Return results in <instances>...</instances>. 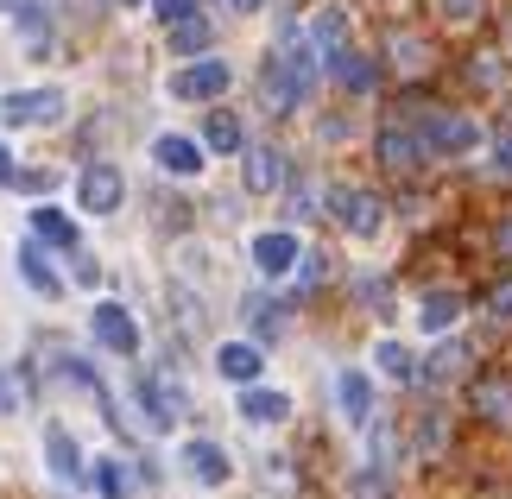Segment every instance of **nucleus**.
<instances>
[{"label":"nucleus","instance_id":"c9c22d12","mask_svg":"<svg viewBox=\"0 0 512 499\" xmlns=\"http://www.w3.org/2000/svg\"><path fill=\"white\" fill-rule=\"evenodd\" d=\"M392 57H399L405 70H418L424 64V45H418V38H405V32H392Z\"/></svg>","mask_w":512,"mask_h":499},{"label":"nucleus","instance_id":"f3484780","mask_svg":"<svg viewBox=\"0 0 512 499\" xmlns=\"http://www.w3.org/2000/svg\"><path fill=\"white\" fill-rule=\"evenodd\" d=\"M247 417V424H260V430H272V424H285L291 417V398L285 392H272V386H241V405H234Z\"/></svg>","mask_w":512,"mask_h":499},{"label":"nucleus","instance_id":"c85d7f7f","mask_svg":"<svg viewBox=\"0 0 512 499\" xmlns=\"http://www.w3.org/2000/svg\"><path fill=\"white\" fill-rule=\"evenodd\" d=\"M209 45V19H184V26H171V51L177 57H196Z\"/></svg>","mask_w":512,"mask_h":499},{"label":"nucleus","instance_id":"0eeeda50","mask_svg":"<svg viewBox=\"0 0 512 499\" xmlns=\"http://www.w3.org/2000/svg\"><path fill=\"white\" fill-rule=\"evenodd\" d=\"M89 329H95V342H102L108 354H121V361L140 354V323H133L127 304H95L89 310Z\"/></svg>","mask_w":512,"mask_h":499},{"label":"nucleus","instance_id":"c03bdc74","mask_svg":"<svg viewBox=\"0 0 512 499\" xmlns=\"http://www.w3.org/2000/svg\"><path fill=\"white\" fill-rule=\"evenodd\" d=\"M121 7H146V0H121Z\"/></svg>","mask_w":512,"mask_h":499},{"label":"nucleus","instance_id":"2f4dec72","mask_svg":"<svg viewBox=\"0 0 512 499\" xmlns=\"http://www.w3.org/2000/svg\"><path fill=\"white\" fill-rule=\"evenodd\" d=\"M247 310H253V329H260V335H279V304H266V297H247Z\"/></svg>","mask_w":512,"mask_h":499},{"label":"nucleus","instance_id":"2eb2a0df","mask_svg":"<svg viewBox=\"0 0 512 499\" xmlns=\"http://www.w3.org/2000/svg\"><path fill=\"white\" fill-rule=\"evenodd\" d=\"M215 373H222L228 386H253V379L266 373L260 342H222V348H215Z\"/></svg>","mask_w":512,"mask_h":499},{"label":"nucleus","instance_id":"dca6fc26","mask_svg":"<svg viewBox=\"0 0 512 499\" xmlns=\"http://www.w3.org/2000/svg\"><path fill=\"white\" fill-rule=\"evenodd\" d=\"M424 158H430V146H424L418 127H386L380 133V165L386 171H418Z\"/></svg>","mask_w":512,"mask_h":499},{"label":"nucleus","instance_id":"a19ab883","mask_svg":"<svg viewBox=\"0 0 512 499\" xmlns=\"http://www.w3.org/2000/svg\"><path fill=\"white\" fill-rule=\"evenodd\" d=\"M494 247H500V253L512 259V222H500V234H494Z\"/></svg>","mask_w":512,"mask_h":499},{"label":"nucleus","instance_id":"1a4fd4ad","mask_svg":"<svg viewBox=\"0 0 512 499\" xmlns=\"http://www.w3.org/2000/svg\"><path fill=\"white\" fill-rule=\"evenodd\" d=\"M140 405H146V424H152V430H171L177 417L190 411V398H184V386H177V379L146 373V379H140Z\"/></svg>","mask_w":512,"mask_h":499},{"label":"nucleus","instance_id":"7c9ffc66","mask_svg":"<svg viewBox=\"0 0 512 499\" xmlns=\"http://www.w3.org/2000/svg\"><path fill=\"white\" fill-rule=\"evenodd\" d=\"M487 316H494V323H512V278H500V285L487 291Z\"/></svg>","mask_w":512,"mask_h":499},{"label":"nucleus","instance_id":"412c9836","mask_svg":"<svg viewBox=\"0 0 512 499\" xmlns=\"http://www.w3.org/2000/svg\"><path fill=\"white\" fill-rule=\"evenodd\" d=\"M373 367H380L386 379H399V386H411V379L424 373V367H418V354H411L405 342H392V335H386V342H373Z\"/></svg>","mask_w":512,"mask_h":499},{"label":"nucleus","instance_id":"6ab92c4d","mask_svg":"<svg viewBox=\"0 0 512 499\" xmlns=\"http://www.w3.org/2000/svg\"><path fill=\"white\" fill-rule=\"evenodd\" d=\"M456 323H462V297H456V291H424L418 329H424V335H449Z\"/></svg>","mask_w":512,"mask_h":499},{"label":"nucleus","instance_id":"473e14b6","mask_svg":"<svg viewBox=\"0 0 512 499\" xmlns=\"http://www.w3.org/2000/svg\"><path fill=\"white\" fill-rule=\"evenodd\" d=\"M437 13L449 26H468V19H481V0H437Z\"/></svg>","mask_w":512,"mask_h":499},{"label":"nucleus","instance_id":"bb28decb","mask_svg":"<svg viewBox=\"0 0 512 499\" xmlns=\"http://www.w3.org/2000/svg\"><path fill=\"white\" fill-rule=\"evenodd\" d=\"M462 361H468V348H462V342H443V348L424 361V379H437V386H443V379H456V373H462Z\"/></svg>","mask_w":512,"mask_h":499},{"label":"nucleus","instance_id":"7ed1b4c3","mask_svg":"<svg viewBox=\"0 0 512 499\" xmlns=\"http://www.w3.org/2000/svg\"><path fill=\"white\" fill-rule=\"evenodd\" d=\"M418 133H424V146H430V158H468L481 146V127L468 121V114H449V108H430L424 121H418Z\"/></svg>","mask_w":512,"mask_h":499},{"label":"nucleus","instance_id":"72a5a7b5","mask_svg":"<svg viewBox=\"0 0 512 499\" xmlns=\"http://www.w3.org/2000/svg\"><path fill=\"white\" fill-rule=\"evenodd\" d=\"M152 13H159L165 26H184V19H196V0H152Z\"/></svg>","mask_w":512,"mask_h":499},{"label":"nucleus","instance_id":"39448f33","mask_svg":"<svg viewBox=\"0 0 512 499\" xmlns=\"http://www.w3.org/2000/svg\"><path fill=\"white\" fill-rule=\"evenodd\" d=\"M64 108H70L64 89H13L7 102H0V121L7 127H57Z\"/></svg>","mask_w":512,"mask_h":499},{"label":"nucleus","instance_id":"9d476101","mask_svg":"<svg viewBox=\"0 0 512 499\" xmlns=\"http://www.w3.org/2000/svg\"><path fill=\"white\" fill-rule=\"evenodd\" d=\"M152 165H159L165 177H203V139H190V133H159L152 139Z\"/></svg>","mask_w":512,"mask_h":499},{"label":"nucleus","instance_id":"393cba45","mask_svg":"<svg viewBox=\"0 0 512 499\" xmlns=\"http://www.w3.org/2000/svg\"><path fill=\"white\" fill-rule=\"evenodd\" d=\"M475 411L494 417V424H512V379H481V386H475Z\"/></svg>","mask_w":512,"mask_h":499},{"label":"nucleus","instance_id":"6e6552de","mask_svg":"<svg viewBox=\"0 0 512 499\" xmlns=\"http://www.w3.org/2000/svg\"><path fill=\"white\" fill-rule=\"evenodd\" d=\"M127 196V177L114 165H83V177H76V203H83L89 215H114Z\"/></svg>","mask_w":512,"mask_h":499},{"label":"nucleus","instance_id":"58836bf2","mask_svg":"<svg viewBox=\"0 0 512 499\" xmlns=\"http://www.w3.org/2000/svg\"><path fill=\"white\" fill-rule=\"evenodd\" d=\"M13 411H19V392H13V379L0 373V417H13Z\"/></svg>","mask_w":512,"mask_h":499},{"label":"nucleus","instance_id":"423d86ee","mask_svg":"<svg viewBox=\"0 0 512 499\" xmlns=\"http://www.w3.org/2000/svg\"><path fill=\"white\" fill-rule=\"evenodd\" d=\"M247 259H253V272H260V278H291V272H298V259H310V253L298 247V234H291V228H266V234H253Z\"/></svg>","mask_w":512,"mask_h":499},{"label":"nucleus","instance_id":"9b49d317","mask_svg":"<svg viewBox=\"0 0 512 499\" xmlns=\"http://www.w3.org/2000/svg\"><path fill=\"white\" fill-rule=\"evenodd\" d=\"M177 462H184V474H190L196 487H222L228 474H234L228 449H222V443H209V436H190V443L177 449Z\"/></svg>","mask_w":512,"mask_h":499},{"label":"nucleus","instance_id":"f704fd0d","mask_svg":"<svg viewBox=\"0 0 512 499\" xmlns=\"http://www.w3.org/2000/svg\"><path fill=\"white\" fill-rule=\"evenodd\" d=\"M348 493H354V499H392V493H386V481H380L373 468H367V474H354V481H348Z\"/></svg>","mask_w":512,"mask_h":499},{"label":"nucleus","instance_id":"e433bc0d","mask_svg":"<svg viewBox=\"0 0 512 499\" xmlns=\"http://www.w3.org/2000/svg\"><path fill=\"white\" fill-rule=\"evenodd\" d=\"M57 177L51 171H13V190H51Z\"/></svg>","mask_w":512,"mask_h":499},{"label":"nucleus","instance_id":"5701e85b","mask_svg":"<svg viewBox=\"0 0 512 499\" xmlns=\"http://www.w3.org/2000/svg\"><path fill=\"white\" fill-rule=\"evenodd\" d=\"M32 234H38L45 247H70V253H76V222H70L64 209H32Z\"/></svg>","mask_w":512,"mask_h":499},{"label":"nucleus","instance_id":"ea45409f","mask_svg":"<svg viewBox=\"0 0 512 499\" xmlns=\"http://www.w3.org/2000/svg\"><path fill=\"white\" fill-rule=\"evenodd\" d=\"M95 278H102V266H95V259H83V253H76V285H95Z\"/></svg>","mask_w":512,"mask_h":499},{"label":"nucleus","instance_id":"c756f323","mask_svg":"<svg viewBox=\"0 0 512 499\" xmlns=\"http://www.w3.org/2000/svg\"><path fill=\"white\" fill-rule=\"evenodd\" d=\"M95 487H102V499H127V474H121V462H95Z\"/></svg>","mask_w":512,"mask_h":499},{"label":"nucleus","instance_id":"20e7f679","mask_svg":"<svg viewBox=\"0 0 512 499\" xmlns=\"http://www.w3.org/2000/svg\"><path fill=\"white\" fill-rule=\"evenodd\" d=\"M228 83H234V70L222 64V57H196V64L171 70L165 89H171V102H222Z\"/></svg>","mask_w":512,"mask_h":499},{"label":"nucleus","instance_id":"4c0bfd02","mask_svg":"<svg viewBox=\"0 0 512 499\" xmlns=\"http://www.w3.org/2000/svg\"><path fill=\"white\" fill-rule=\"evenodd\" d=\"M500 76H506V70L494 64V51H487V57H481V64H475V83H481V89H494V83H500Z\"/></svg>","mask_w":512,"mask_h":499},{"label":"nucleus","instance_id":"a211bd4d","mask_svg":"<svg viewBox=\"0 0 512 499\" xmlns=\"http://www.w3.org/2000/svg\"><path fill=\"white\" fill-rule=\"evenodd\" d=\"M45 468L57 474V481H83V449H76V436L64 424L45 430Z\"/></svg>","mask_w":512,"mask_h":499},{"label":"nucleus","instance_id":"ddd939ff","mask_svg":"<svg viewBox=\"0 0 512 499\" xmlns=\"http://www.w3.org/2000/svg\"><path fill=\"white\" fill-rule=\"evenodd\" d=\"M310 45L323 51V70L336 64L342 51H354V26H348V13H342V7H317V19H310Z\"/></svg>","mask_w":512,"mask_h":499},{"label":"nucleus","instance_id":"79ce46f5","mask_svg":"<svg viewBox=\"0 0 512 499\" xmlns=\"http://www.w3.org/2000/svg\"><path fill=\"white\" fill-rule=\"evenodd\" d=\"M0 184H13V152L0 146Z\"/></svg>","mask_w":512,"mask_h":499},{"label":"nucleus","instance_id":"b1692460","mask_svg":"<svg viewBox=\"0 0 512 499\" xmlns=\"http://www.w3.org/2000/svg\"><path fill=\"white\" fill-rule=\"evenodd\" d=\"M203 146H209V152H241L247 133H241V121H234L228 108H215L209 121H203Z\"/></svg>","mask_w":512,"mask_h":499},{"label":"nucleus","instance_id":"f8f14e48","mask_svg":"<svg viewBox=\"0 0 512 499\" xmlns=\"http://www.w3.org/2000/svg\"><path fill=\"white\" fill-rule=\"evenodd\" d=\"M336 405H342V424H354V430L373 424V379L361 367H342L336 373Z\"/></svg>","mask_w":512,"mask_h":499},{"label":"nucleus","instance_id":"4be33fe9","mask_svg":"<svg viewBox=\"0 0 512 499\" xmlns=\"http://www.w3.org/2000/svg\"><path fill=\"white\" fill-rule=\"evenodd\" d=\"M19 278H26L38 297H64V278L45 266V253H38V247H19Z\"/></svg>","mask_w":512,"mask_h":499},{"label":"nucleus","instance_id":"aec40b11","mask_svg":"<svg viewBox=\"0 0 512 499\" xmlns=\"http://www.w3.org/2000/svg\"><path fill=\"white\" fill-rule=\"evenodd\" d=\"M0 13L19 19V32H26V45H32V51H45V38H51V13H45V0H0Z\"/></svg>","mask_w":512,"mask_h":499},{"label":"nucleus","instance_id":"f03ea898","mask_svg":"<svg viewBox=\"0 0 512 499\" xmlns=\"http://www.w3.org/2000/svg\"><path fill=\"white\" fill-rule=\"evenodd\" d=\"M329 215H336L342 234H354V241H380V228H386L380 196L361 190V184H336V190H329Z\"/></svg>","mask_w":512,"mask_h":499},{"label":"nucleus","instance_id":"37998d69","mask_svg":"<svg viewBox=\"0 0 512 499\" xmlns=\"http://www.w3.org/2000/svg\"><path fill=\"white\" fill-rule=\"evenodd\" d=\"M228 7H234V13H260L266 0H228Z\"/></svg>","mask_w":512,"mask_h":499},{"label":"nucleus","instance_id":"f257e3e1","mask_svg":"<svg viewBox=\"0 0 512 499\" xmlns=\"http://www.w3.org/2000/svg\"><path fill=\"white\" fill-rule=\"evenodd\" d=\"M317 76H323V51L310 45V38L285 32V45L266 51V64H260V95H266V108H272V114L304 108L310 95H317Z\"/></svg>","mask_w":512,"mask_h":499},{"label":"nucleus","instance_id":"cd10ccee","mask_svg":"<svg viewBox=\"0 0 512 499\" xmlns=\"http://www.w3.org/2000/svg\"><path fill=\"white\" fill-rule=\"evenodd\" d=\"M487 171H494L500 184H512V121H506L494 139H487Z\"/></svg>","mask_w":512,"mask_h":499},{"label":"nucleus","instance_id":"a878e982","mask_svg":"<svg viewBox=\"0 0 512 499\" xmlns=\"http://www.w3.org/2000/svg\"><path fill=\"white\" fill-rule=\"evenodd\" d=\"M329 76H336L342 89H354V95H367V89H373V64H367L361 51H342L336 64H329Z\"/></svg>","mask_w":512,"mask_h":499},{"label":"nucleus","instance_id":"4468645a","mask_svg":"<svg viewBox=\"0 0 512 499\" xmlns=\"http://www.w3.org/2000/svg\"><path fill=\"white\" fill-rule=\"evenodd\" d=\"M241 184L253 190V196H272L285 184V152L279 146H247V158H241Z\"/></svg>","mask_w":512,"mask_h":499}]
</instances>
